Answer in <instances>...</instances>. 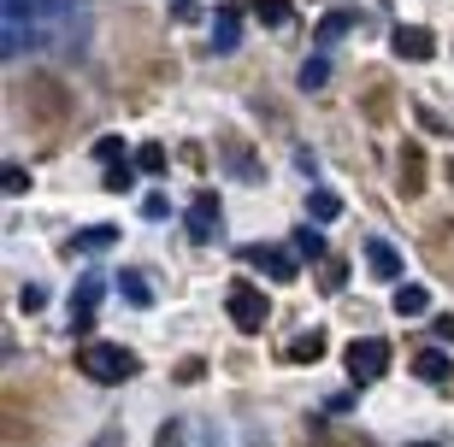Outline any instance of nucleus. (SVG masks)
Returning <instances> with one entry per match:
<instances>
[{"label":"nucleus","mask_w":454,"mask_h":447,"mask_svg":"<svg viewBox=\"0 0 454 447\" xmlns=\"http://www.w3.org/2000/svg\"><path fill=\"white\" fill-rule=\"evenodd\" d=\"M66 24H83V0H6V35H0V53L12 66L18 53L53 48Z\"/></svg>","instance_id":"nucleus-1"},{"label":"nucleus","mask_w":454,"mask_h":447,"mask_svg":"<svg viewBox=\"0 0 454 447\" xmlns=\"http://www.w3.org/2000/svg\"><path fill=\"white\" fill-rule=\"evenodd\" d=\"M83 371L95 382H130L136 371H142V359H136L130 348H118V342H89L83 348Z\"/></svg>","instance_id":"nucleus-2"},{"label":"nucleus","mask_w":454,"mask_h":447,"mask_svg":"<svg viewBox=\"0 0 454 447\" xmlns=\"http://www.w3.org/2000/svg\"><path fill=\"white\" fill-rule=\"evenodd\" d=\"M224 312H231L236 330H266V318H271V300L254 289V282H231V295H224Z\"/></svg>","instance_id":"nucleus-3"},{"label":"nucleus","mask_w":454,"mask_h":447,"mask_svg":"<svg viewBox=\"0 0 454 447\" xmlns=\"http://www.w3.org/2000/svg\"><path fill=\"white\" fill-rule=\"evenodd\" d=\"M242 266H254L260 277H271V282H295V271H301V253L278 248V242H248V248H242Z\"/></svg>","instance_id":"nucleus-4"},{"label":"nucleus","mask_w":454,"mask_h":447,"mask_svg":"<svg viewBox=\"0 0 454 447\" xmlns=\"http://www.w3.org/2000/svg\"><path fill=\"white\" fill-rule=\"evenodd\" d=\"M342 365H348L354 382H378L389 371V342H378V335H360V342H348L342 348Z\"/></svg>","instance_id":"nucleus-5"},{"label":"nucleus","mask_w":454,"mask_h":447,"mask_svg":"<svg viewBox=\"0 0 454 447\" xmlns=\"http://www.w3.org/2000/svg\"><path fill=\"white\" fill-rule=\"evenodd\" d=\"M101 295H106V277H101V271H83L77 295H71V330H77V335L95 324V306H101Z\"/></svg>","instance_id":"nucleus-6"},{"label":"nucleus","mask_w":454,"mask_h":447,"mask_svg":"<svg viewBox=\"0 0 454 447\" xmlns=\"http://www.w3.org/2000/svg\"><path fill=\"white\" fill-rule=\"evenodd\" d=\"M189 235H195V242H219L224 235V212H219V195H195L189 200Z\"/></svg>","instance_id":"nucleus-7"},{"label":"nucleus","mask_w":454,"mask_h":447,"mask_svg":"<svg viewBox=\"0 0 454 447\" xmlns=\"http://www.w3.org/2000/svg\"><path fill=\"white\" fill-rule=\"evenodd\" d=\"M389 48H395V59H431L437 53V35L425 30V24H395Z\"/></svg>","instance_id":"nucleus-8"},{"label":"nucleus","mask_w":454,"mask_h":447,"mask_svg":"<svg viewBox=\"0 0 454 447\" xmlns=\"http://www.w3.org/2000/svg\"><path fill=\"white\" fill-rule=\"evenodd\" d=\"M366 271L372 277H402V248L389 235H372L366 242Z\"/></svg>","instance_id":"nucleus-9"},{"label":"nucleus","mask_w":454,"mask_h":447,"mask_svg":"<svg viewBox=\"0 0 454 447\" xmlns=\"http://www.w3.org/2000/svg\"><path fill=\"white\" fill-rule=\"evenodd\" d=\"M236 42H242V12H236V6H219V12H213V48L231 53Z\"/></svg>","instance_id":"nucleus-10"},{"label":"nucleus","mask_w":454,"mask_h":447,"mask_svg":"<svg viewBox=\"0 0 454 447\" xmlns=\"http://www.w3.org/2000/svg\"><path fill=\"white\" fill-rule=\"evenodd\" d=\"M113 242H118L113 224H95V230H77V235H71L66 253H77V259H83V253H101V248H113Z\"/></svg>","instance_id":"nucleus-11"},{"label":"nucleus","mask_w":454,"mask_h":447,"mask_svg":"<svg viewBox=\"0 0 454 447\" xmlns=\"http://www.w3.org/2000/svg\"><path fill=\"white\" fill-rule=\"evenodd\" d=\"M419 189H425V148L407 142L402 148V195H419Z\"/></svg>","instance_id":"nucleus-12"},{"label":"nucleus","mask_w":454,"mask_h":447,"mask_svg":"<svg viewBox=\"0 0 454 447\" xmlns=\"http://www.w3.org/2000/svg\"><path fill=\"white\" fill-rule=\"evenodd\" d=\"M284 359H295V365H319L325 359V330H301L295 342L284 348Z\"/></svg>","instance_id":"nucleus-13"},{"label":"nucleus","mask_w":454,"mask_h":447,"mask_svg":"<svg viewBox=\"0 0 454 447\" xmlns=\"http://www.w3.org/2000/svg\"><path fill=\"white\" fill-rule=\"evenodd\" d=\"M118 295L130 300V306H153V282H148V271H118Z\"/></svg>","instance_id":"nucleus-14"},{"label":"nucleus","mask_w":454,"mask_h":447,"mask_svg":"<svg viewBox=\"0 0 454 447\" xmlns=\"http://www.w3.org/2000/svg\"><path fill=\"white\" fill-rule=\"evenodd\" d=\"M248 12L266 24V30H284L289 18H295V0H248Z\"/></svg>","instance_id":"nucleus-15"},{"label":"nucleus","mask_w":454,"mask_h":447,"mask_svg":"<svg viewBox=\"0 0 454 447\" xmlns=\"http://www.w3.org/2000/svg\"><path fill=\"white\" fill-rule=\"evenodd\" d=\"M307 218H313V224H331V218H342V200L331 195V189H313V195H307Z\"/></svg>","instance_id":"nucleus-16"},{"label":"nucleus","mask_w":454,"mask_h":447,"mask_svg":"<svg viewBox=\"0 0 454 447\" xmlns=\"http://www.w3.org/2000/svg\"><path fill=\"white\" fill-rule=\"evenodd\" d=\"M425 306H431V295H425L419 282H402V289H395V312L402 318H425Z\"/></svg>","instance_id":"nucleus-17"},{"label":"nucleus","mask_w":454,"mask_h":447,"mask_svg":"<svg viewBox=\"0 0 454 447\" xmlns=\"http://www.w3.org/2000/svg\"><path fill=\"white\" fill-rule=\"evenodd\" d=\"M348 30H354V12H325V24H319V53H325V48H337Z\"/></svg>","instance_id":"nucleus-18"},{"label":"nucleus","mask_w":454,"mask_h":447,"mask_svg":"<svg viewBox=\"0 0 454 447\" xmlns=\"http://www.w3.org/2000/svg\"><path fill=\"white\" fill-rule=\"evenodd\" d=\"M413 371H419L425 382H449V389H454V365L442 359V353H419V365H413Z\"/></svg>","instance_id":"nucleus-19"},{"label":"nucleus","mask_w":454,"mask_h":447,"mask_svg":"<svg viewBox=\"0 0 454 447\" xmlns=\"http://www.w3.org/2000/svg\"><path fill=\"white\" fill-rule=\"evenodd\" d=\"M136 166L148 171V177H160V171H166L171 159H166V148H160V142H142V148H136Z\"/></svg>","instance_id":"nucleus-20"},{"label":"nucleus","mask_w":454,"mask_h":447,"mask_svg":"<svg viewBox=\"0 0 454 447\" xmlns=\"http://www.w3.org/2000/svg\"><path fill=\"white\" fill-rule=\"evenodd\" d=\"M325 83H331V59H325V53H313V59L301 66V89H325Z\"/></svg>","instance_id":"nucleus-21"},{"label":"nucleus","mask_w":454,"mask_h":447,"mask_svg":"<svg viewBox=\"0 0 454 447\" xmlns=\"http://www.w3.org/2000/svg\"><path fill=\"white\" fill-rule=\"evenodd\" d=\"M295 248H301V259H313V266H325V259H331V253H325V235H319V230H301V235H295Z\"/></svg>","instance_id":"nucleus-22"},{"label":"nucleus","mask_w":454,"mask_h":447,"mask_svg":"<svg viewBox=\"0 0 454 447\" xmlns=\"http://www.w3.org/2000/svg\"><path fill=\"white\" fill-rule=\"evenodd\" d=\"M171 212H177V206H171V200L166 195H160V189H153V195L148 200H142V218H148V224H166V218Z\"/></svg>","instance_id":"nucleus-23"},{"label":"nucleus","mask_w":454,"mask_h":447,"mask_svg":"<svg viewBox=\"0 0 454 447\" xmlns=\"http://www.w3.org/2000/svg\"><path fill=\"white\" fill-rule=\"evenodd\" d=\"M342 282H348V266H337V259H325V266H319V289H325V295H337Z\"/></svg>","instance_id":"nucleus-24"},{"label":"nucleus","mask_w":454,"mask_h":447,"mask_svg":"<svg viewBox=\"0 0 454 447\" xmlns=\"http://www.w3.org/2000/svg\"><path fill=\"white\" fill-rule=\"evenodd\" d=\"M95 159H101V171L118 166V159H124V142H118V135H101V142H95Z\"/></svg>","instance_id":"nucleus-25"},{"label":"nucleus","mask_w":454,"mask_h":447,"mask_svg":"<svg viewBox=\"0 0 454 447\" xmlns=\"http://www.w3.org/2000/svg\"><path fill=\"white\" fill-rule=\"evenodd\" d=\"M0 189H6V195H24V189H30V171H24V166H6V171H0Z\"/></svg>","instance_id":"nucleus-26"},{"label":"nucleus","mask_w":454,"mask_h":447,"mask_svg":"<svg viewBox=\"0 0 454 447\" xmlns=\"http://www.w3.org/2000/svg\"><path fill=\"white\" fill-rule=\"evenodd\" d=\"M18 306H24V312H42V306H48V295H42V289H35V282H30V289L18 295Z\"/></svg>","instance_id":"nucleus-27"},{"label":"nucleus","mask_w":454,"mask_h":447,"mask_svg":"<svg viewBox=\"0 0 454 447\" xmlns=\"http://www.w3.org/2000/svg\"><path fill=\"white\" fill-rule=\"evenodd\" d=\"M106 189H130V166H124V159L106 166Z\"/></svg>","instance_id":"nucleus-28"},{"label":"nucleus","mask_w":454,"mask_h":447,"mask_svg":"<svg viewBox=\"0 0 454 447\" xmlns=\"http://www.w3.org/2000/svg\"><path fill=\"white\" fill-rule=\"evenodd\" d=\"M171 18L177 24H195V0H171Z\"/></svg>","instance_id":"nucleus-29"},{"label":"nucleus","mask_w":454,"mask_h":447,"mask_svg":"<svg viewBox=\"0 0 454 447\" xmlns=\"http://www.w3.org/2000/svg\"><path fill=\"white\" fill-rule=\"evenodd\" d=\"M177 435H184V424H177V418H171L166 430H160V447H177Z\"/></svg>","instance_id":"nucleus-30"},{"label":"nucleus","mask_w":454,"mask_h":447,"mask_svg":"<svg viewBox=\"0 0 454 447\" xmlns=\"http://www.w3.org/2000/svg\"><path fill=\"white\" fill-rule=\"evenodd\" d=\"M437 335H442V342H454V318H437Z\"/></svg>","instance_id":"nucleus-31"},{"label":"nucleus","mask_w":454,"mask_h":447,"mask_svg":"<svg viewBox=\"0 0 454 447\" xmlns=\"http://www.w3.org/2000/svg\"><path fill=\"white\" fill-rule=\"evenodd\" d=\"M449 189H454V159H449Z\"/></svg>","instance_id":"nucleus-32"}]
</instances>
